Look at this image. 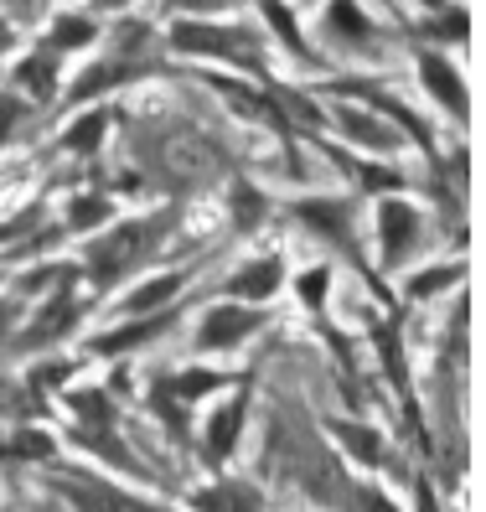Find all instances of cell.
I'll use <instances>...</instances> for the list:
<instances>
[{"instance_id": "8992f818", "label": "cell", "mask_w": 486, "mask_h": 512, "mask_svg": "<svg viewBox=\"0 0 486 512\" xmlns=\"http://www.w3.org/2000/svg\"><path fill=\"white\" fill-rule=\"evenodd\" d=\"M243 425H249V394H233L228 404H218L207 414V430H202V450H207V461L212 466H223L233 450H238V440H243Z\"/></svg>"}, {"instance_id": "4316f807", "label": "cell", "mask_w": 486, "mask_h": 512, "mask_svg": "<svg viewBox=\"0 0 486 512\" xmlns=\"http://www.w3.org/2000/svg\"><path fill=\"white\" fill-rule=\"evenodd\" d=\"M16 311H21L16 300H0V342L11 337V326H16Z\"/></svg>"}, {"instance_id": "ba28073f", "label": "cell", "mask_w": 486, "mask_h": 512, "mask_svg": "<svg viewBox=\"0 0 486 512\" xmlns=\"http://www.w3.org/2000/svg\"><path fill=\"white\" fill-rule=\"evenodd\" d=\"M280 285H285V264L275 254H264V259H249L228 280V295L238 300V306H264V300L280 295Z\"/></svg>"}, {"instance_id": "d4e9b609", "label": "cell", "mask_w": 486, "mask_h": 512, "mask_svg": "<svg viewBox=\"0 0 486 512\" xmlns=\"http://www.w3.org/2000/svg\"><path fill=\"white\" fill-rule=\"evenodd\" d=\"M21 119H26V104H21L16 94H0V140H6Z\"/></svg>"}, {"instance_id": "cb8c5ba5", "label": "cell", "mask_w": 486, "mask_h": 512, "mask_svg": "<svg viewBox=\"0 0 486 512\" xmlns=\"http://www.w3.org/2000/svg\"><path fill=\"white\" fill-rule=\"evenodd\" d=\"M104 213H109V202H104V197H83V202L73 207V218H68V228H78V233H83L88 223H99Z\"/></svg>"}, {"instance_id": "83f0119b", "label": "cell", "mask_w": 486, "mask_h": 512, "mask_svg": "<svg viewBox=\"0 0 486 512\" xmlns=\"http://www.w3.org/2000/svg\"><path fill=\"white\" fill-rule=\"evenodd\" d=\"M176 6H187V11H223V6H233V0H176Z\"/></svg>"}, {"instance_id": "5b68a950", "label": "cell", "mask_w": 486, "mask_h": 512, "mask_svg": "<svg viewBox=\"0 0 486 512\" xmlns=\"http://www.w3.org/2000/svg\"><path fill=\"white\" fill-rule=\"evenodd\" d=\"M419 83H424V94L435 99V109H445L450 119H461V125H466L471 94H466V78H461V68H455L450 57H440V52H419Z\"/></svg>"}, {"instance_id": "ac0fdd59", "label": "cell", "mask_w": 486, "mask_h": 512, "mask_svg": "<svg viewBox=\"0 0 486 512\" xmlns=\"http://www.w3.org/2000/svg\"><path fill=\"white\" fill-rule=\"evenodd\" d=\"M94 37H99V26L88 21V16H57V21H52V32H47L52 52H68V47H88Z\"/></svg>"}, {"instance_id": "7a4b0ae2", "label": "cell", "mask_w": 486, "mask_h": 512, "mask_svg": "<svg viewBox=\"0 0 486 512\" xmlns=\"http://www.w3.org/2000/svg\"><path fill=\"white\" fill-rule=\"evenodd\" d=\"M171 47L192 57H228V63H254V37L243 26H212V21H176Z\"/></svg>"}, {"instance_id": "2e32d148", "label": "cell", "mask_w": 486, "mask_h": 512, "mask_svg": "<svg viewBox=\"0 0 486 512\" xmlns=\"http://www.w3.org/2000/svg\"><path fill=\"white\" fill-rule=\"evenodd\" d=\"M140 73H150V68H140V63H94V73L78 78L73 99H94V94H104V88H119V83H130Z\"/></svg>"}, {"instance_id": "484cf974", "label": "cell", "mask_w": 486, "mask_h": 512, "mask_svg": "<svg viewBox=\"0 0 486 512\" xmlns=\"http://www.w3.org/2000/svg\"><path fill=\"white\" fill-rule=\"evenodd\" d=\"M362 512H399V507H388V497L378 487H368V492H362Z\"/></svg>"}, {"instance_id": "30bf717a", "label": "cell", "mask_w": 486, "mask_h": 512, "mask_svg": "<svg viewBox=\"0 0 486 512\" xmlns=\"http://www.w3.org/2000/svg\"><path fill=\"white\" fill-rule=\"evenodd\" d=\"M181 285H187V275H156V280H145V285H135L125 300H119V316H156V311H166V300L181 295Z\"/></svg>"}, {"instance_id": "7402d4cb", "label": "cell", "mask_w": 486, "mask_h": 512, "mask_svg": "<svg viewBox=\"0 0 486 512\" xmlns=\"http://www.w3.org/2000/svg\"><path fill=\"white\" fill-rule=\"evenodd\" d=\"M264 16H269V26H275V37H280L290 52H306V42H300V32H295V16L280 6V0H269V6H264Z\"/></svg>"}, {"instance_id": "e0dca14e", "label": "cell", "mask_w": 486, "mask_h": 512, "mask_svg": "<svg viewBox=\"0 0 486 512\" xmlns=\"http://www.w3.org/2000/svg\"><path fill=\"white\" fill-rule=\"evenodd\" d=\"M109 130V109H88L73 130H63V150H78V156H94L99 140Z\"/></svg>"}, {"instance_id": "9c48e42d", "label": "cell", "mask_w": 486, "mask_h": 512, "mask_svg": "<svg viewBox=\"0 0 486 512\" xmlns=\"http://www.w3.org/2000/svg\"><path fill=\"white\" fill-rule=\"evenodd\" d=\"M326 37H337L347 47H373L378 42L373 21H368V11H362L357 0H331L326 6Z\"/></svg>"}, {"instance_id": "277c9868", "label": "cell", "mask_w": 486, "mask_h": 512, "mask_svg": "<svg viewBox=\"0 0 486 512\" xmlns=\"http://www.w3.org/2000/svg\"><path fill=\"white\" fill-rule=\"evenodd\" d=\"M264 326L259 306H238V300H223V306H212L197 326V347L202 352H228L238 342H249L254 331Z\"/></svg>"}, {"instance_id": "5bb4252c", "label": "cell", "mask_w": 486, "mask_h": 512, "mask_svg": "<svg viewBox=\"0 0 486 512\" xmlns=\"http://www.w3.org/2000/svg\"><path fill=\"white\" fill-rule=\"evenodd\" d=\"M331 435H337L342 450H347V456H357L362 466H383V435L373 425H347V419H337Z\"/></svg>"}, {"instance_id": "9a60e30c", "label": "cell", "mask_w": 486, "mask_h": 512, "mask_svg": "<svg viewBox=\"0 0 486 512\" xmlns=\"http://www.w3.org/2000/svg\"><path fill=\"white\" fill-rule=\"evenodd\" d=\"M16 88H26L32 99H52V88H57V57L52 52L21 57V63H16Z\"/></svg>"}, {"instance_id": "52a82bcc", "label": "cell", "mask_w": 486, "mask_h": 512, "mask_svg": "<svg viewBox=\"0 0 486 512\" xmlns=\"http://www.w3.org/2000/svg\"><path fill=\"white\" fill-rule=\"evenodd\" d=\"M295 218L306 223L316 238H326V244L352 249V202H347V197H311V202H295Z\"/></svg>"}, {"instance_id": "4fadbf2b", "label": "cell", "mask_w": 486, "mask_h": 512, "mask_svg": "<svg viewBox=\"0 0 486 512\" xmlns=\"http://www.w3.org/2000/svg\"><path fill=\"white\" fill-rule=\"evenodd\" d=\"M68 497H73V507L78 512H125V497L119 492H109L104 481H88V476H68V481H57Z\"/></svg>"}, {"instance_id": "603a6c76", "label": "cell", "mask_w": 486, "mask_h": 512, "mask_svg": "<svg viewBox=\"0 0 486 512\" xmlns=\"http://www.w3.org/2000/svg\"><path fill=\"white\" fill-rule=\"evenodd\" d=\"M47 316H63V326H73V306H63V295H52ZM57 337V321H37L32 331H26V342H52Z\"/></svg>"}, {"instance_id": "d6986e66", "label": "cell", "mask_w": 486, "mask_h": 512, "mask_svg": "<svg viewBox=\"0 0 486 512\" xmlns=\"http://www.w3.org/2000/svg\"><path fill=\"white\" fill-rule=\"evenodd\" d=\"M466 275V264L455 259V264H435V269H424V280H409V300H424V295H440L450 285H461Z\"/></svg>"}, {"instance_id": "8fae6325", "label": "cell", "mask_w": 486, "mask_h": 512, "mask_svg": "<svg viewBox=\"0 0 486 512\" xmlns=\"http://www.w3.org/2000/svg\"><path fill=\"white\" fill-rule=\"evenodd\" d=\"M197 512H264L259 492L249 487V481H218V487H207L192 497Z\"/></svg>"}, {"instance_id": "6da1fadb", "label": "cell", "mask_w": 486, "mask_h": 512, "mask_svg": "<svg viewBox=\"0 0 486 512\" xmlns=\"http://www.w3.org/2000/svg\"><path fill=\"white\" fill-rule=\"evenodd\" d=\"M161 228H166V213L156 218H135V223H119L114 233L94 238V249H88V269H94V285H119L130 275V269H140V259L161 244Z\"/></svg>"}, {"instance_id": "3957f363", "label": "cell", "mask_w": 486, "mask_h": 512, "mask_svg": "<svg viewBox=\"0 0 486 512\" xmlns=\"http://www.w3.org/2000/svg\"><path fill=\"white\" fill-rule=\"evenodd\" d=\"M424 244V218H419V207L404 202V197H388L378 207V249H383V264H404L414 249Z\"/></svg>"}, {"instance_id": "7c38bea8", "label": "cell", "mask_w": 486, "mask_h": 512, "mask_svg": "<svg viewBox=\"0 0 486 512\" xmlns=\"http://www.w3.org/2000/svg\"><path fill=\"white\" fill-rule=\"evenodd\" d=\"M337 125H342V135H352L357 145H368V150H399L404 140H399V130H388V125H378L373 114H362V109H337Z\"/></svg>"}, {"instance_id": "f546056e", "label": "cell", "mask_w": 486, "mask_h": 512, "mask_svg": "<svg viewBox=\"0 0 486 512\" xmlns=\"http://www.w3.org/2000/svg\"><path fill=\"white\" fill-rule=\"evenodd\" d=\"M0 6H11V11H21V16H32V11L42 6V0H0Z\"/></svg>"}, {"instance_id": "44dd1931", "label": "cell", "mask_w": 486, "mask_h": 512, "mask_svg": "<svg viewBox=\"0 0 486 512\" xmlns=\"http://www.w3.org/2000/svg\"><path fill=\"white\" fill-rule=\"evenodd\" d=\"M295 290H300V300H306V306H326V290H331V269L326 264H316V269H306V275L295 280Z\"/></svg>"}, {"instance_id": "f1b7e54d", "label": "cell", "mask_w": 486, "mask_h": 512, "mask_svg": "<svg viewBox=\"0 0 486 512\" xmlns=\"http://www.w3.org/2000/svg\"><path fill=\"white\" fill-rule=\"evenodd\" d=\"M11 47H16V26H11L6 16H0V57H6Z\"/></svg>"}, {"instance_id": "ffe728a7", "label": "cell", "mask_w": 486, "mask_h": 512, "mask_svg": "<svg viewBox=\"0 0 486 512\" xmlns=\"http://www.w3.org/2000/svg\"><path fill=\"white\" fill-rule=\"evenodd\" d=\"M171 388H176V399H181V404H197L202 394H218V388H228V373H207V368H192V373H181Z\"/></svg>"}]
</instances>
